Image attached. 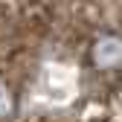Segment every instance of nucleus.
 <instances>
[{
    "label": "nucleus",
    "mask_w": 122,
    "mask_h": 122,
    "mask_svg": "<svg viewBox=\"0 0 122 122\" xmlns=\"http://www.w3.org/2000/svg\"><path fill=\"white\" fill-rule=\"evenodd\" d=\"M93 58L99 61L102 67H111L122 61V41L119 38H102L96 47H93Z\"/></svg>",
    "instance_id": "f257e3e1"
},
{
    "label": "nucleus",
    "mask_w": 122,
    "mask_h": 122,
    "mask_svg": "<svg viewBox=\"0 0 122 122\" xmlns=\"http://www.w3.org/2000/svg\"><path fill=\"white\" fill-rule=\"evenodd\" d=\"M9 105H12V102H9V93L3 90V84H0V113H6V111H9Z\"/></svg>",
    "instance_id": "f03ea898"
}]
</instances>
